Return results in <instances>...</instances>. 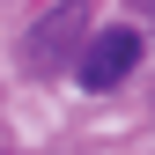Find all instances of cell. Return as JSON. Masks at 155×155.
I'll use <instances>...</instances> for the list:
<instances>
[{"mask_svg":"<svg viewBox=\"0 0 155 155\" xmlns=\"http://www.w3.org/2000/svg\"><path fill=\"white\" fill-rule=\"evenodd\" d=\"M133 67H140V30L111 22V30L89 45V59H81V89H118Z\"/></svg>","mask_w":155,"mask_h":155,"instance_id":"6da1fadb","label":"cell"},{"mask_svg":"<svg viewBox=\"0 0 155 155\" xmlns=\"http://www.w3.org/2000/svg\"><path fill=\"white\" fill-rule=\"evenodd\" d=\"M74 37H81V8L67 0V8H52V15H45V30H37V59H59Z\"/></svg>","mask_w":155,"mask_h":155,"instance_id":"7a4b0ae2","label":"cell"},{"mask_svg":"<svg viewBox=\"0 0 155 155\" xmlns=\"http://www.w3.org/2000/svg\"><path fill=\"white\" fill-rule=\"evenodd\" d=\"M133 8H155V0H133Z\"/></svg>","mask_w":155,"mask_h":155,"instance_id":"3957f363","label":"cell"}]
</instances>
